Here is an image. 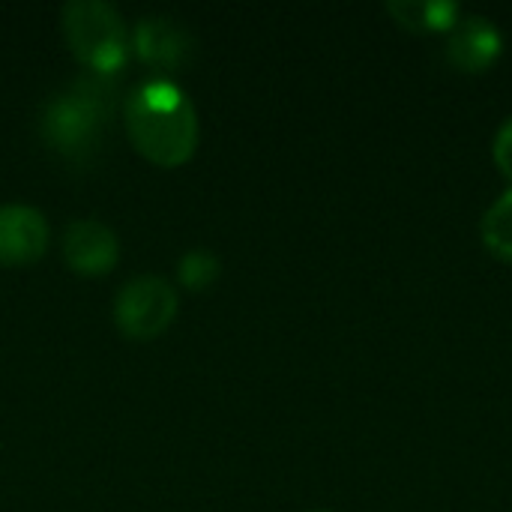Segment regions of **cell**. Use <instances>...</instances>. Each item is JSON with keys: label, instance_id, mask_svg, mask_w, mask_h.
Segmentation results:
<instances>
[{"label": "cell", "instance_id": "cell-9", "mask_svg": "<svg viewBox=\"0 0 512 512\" xmlns=\"http://www.w3.org/2000/svg\"><path fill=\"white\" fill-rule=\"evenodd\" d=\"M387 12L414 33H450L462 15L450 0H390Z\"/></svg>", "mask_w": 512, "mask_h": 512}, {"label": "cell", "instance_id": "cell-7", "mask_svg": "<svg viewBox=\"0 0 512 512\" xmlns=\"http://www.w3.org/2000/svg\"><path fill=\"white\" fill-rule=\"evenodd\" d=\"M48 249V222L30 204L0 207V264H33Z\"/></svg>", "mask_w": 512, "mask_h": 512}, {"label": "cell", "instance_id": "cell-3", "mask_svg": "<svg viewBox=\"0 0 512 512\" xmlns=\"http://www.w3.org/2000/svg\"><path fill=\"white\" fill-rule=\"evenodd\" d=\"M63 33L72 54L96 75H111L126 63V27L117 6L105 0H69Z\"/></svg>", "mask_w": 512, "mask_h": 512}, {"label": "cell", "instance_id": "cell-10", "mask_svg": "<svg viewBox=\"0 0 512 512\" xmlns=\"http://www.w3.org/2000/svg\"><path fill=\"white\" fill-rule=\"evenodd\" d=\"M480 237H483V246L498 261L512 264V189H507L501 198H495L492 207L483 213Z\"/></svg>", "mask_w": 512, "mask_h": 512}, {"label": "cell", "instance_id": "cell-12", "mask_svg": "<svg viewBox=\"0 0 512 512\" xmlns=\"http://www.w3.org/2000/svg\"><path fill=\"white\" fill-rule=\"evenodd\" d=\"M492 156H495V165L501 168V174L512 183V117H507L504 126L498 129V135L492 141Z\"/></svg>", "mask_w": 512, "mask_h": 512}, {"label": "cell", "instance_id": "cell-1", "mask_svg": "<svg viewBox=\"0 0 512 512\" xmlns=\"http://www.w3.org/2000/svg\"><path fill=\"white\" fill-rule=\"evenodd\" d=\"M126 129L132 144L165 168L186 162L198 144L195 105L168 78H150L129 93Z\"/></svg>", "mask_w": 512, "mask_h": 512}, {"label": "cell", "instance_id": "cell-4", "mask_svg": "<svg viewBox=\"0 0 512 512\" xmlns=\"http://www.w3.org/2000/svg\"><path fill=\"white\" fill-rule=\"evenodd\" d=\"M174 315L177 294L162 276H135L114 300V321L129 339H156Z\"/></svg>", "mask_w": 512, "mask_h": 512}, {"label": "cell", "instance_id": "cell-11", "mask_svg": "<svg viewBox=\"0 0 512 512\" xmlns=\"http://www.w3.org/2000/svg\"><path fill=\"white\" fill-rule=\"evenodd\" d=\"M219 276V258L207 249H192L180 258V282L186 288H207Z\"/></svg>", "mask_w": 512, "mask_h": 512}, {"label": "cell", "instance_id": "cell-6", "mask_svg": "<svg viewBox=\"0 0 512 512\" xmlns=\"http://www.w3.org/2000/svg\"><path fill=\"white\" fill-rule=\"evenodd\" d=\"M135 48L138 57L156 72H177L192 60L195 39L177 18L147 15L135 24Z\"/></svg>", "mask_w": 512, "mask_h": 512}, {"label": "cell", "instance_id": "cell-2", "mask_svg": "<svg viewBox=\"0 0 512 512\" xmlns=\"http://www.w3.org/2000/svg\"><path fill=\"white\" fill-rule=\"evenodd\" d=\"M111 96L114 90L108 84V75H96V72L54 93L45 102L42 120H39V129L48 147L75 162L90 159L105 138L111 102H114Z\"/></svg>", "mask_w": 512, "mask_h": 512}, {"label": "cell", "instance_id": "cell-5", "mask_svg": "<svg viewBox=\"0 0 512 512\" xmlns=\"http://www.w3.org/2000/svg\"><path fill=\"white\" fill-rule=\"evenodd\" d=\"M504 54V36L498 24L486 15H459L453 30L447 33V57L459 72L483 75Z\"/></svg>", "mask_w": 512, "mask_h": 512}, {"label": "cell", "instance_id": "cell-8", "mask_svg": "<svg viewBox=\"0 0 512 512\" xmlns=\"http://www.w3.org/2000/svg\"><path fill=\"white\" fill-rule=\"evenodd\" d=\"M63 255L72 270L84 276H102L117 264L120 243L99 219H75L63 234Z\"/></svg>", "mask_w": 512, "mask_h": 512}]
</instances>
